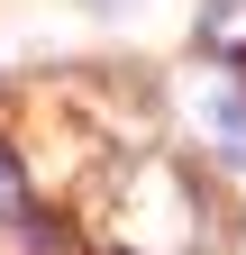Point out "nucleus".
Instances as JSON below:
<instances>
[{
	"instance_id": "f257e3e1",
	"label": "nucleus",
	"mask_w": 246,
	"mask_h": 255,
	"mask_svg": "<svg viewBox=\"0 0 246 255\" xmlns=\"http://www.w3.org/2000/svg\"><path fill=\"white\" fill-rule=\"evenodd\" d=\"M128 237H137V255H173V246L201 237V201L173 164H146L128 182Z\"/></svg>"
},
{
	"instance_id": "7ed1b4c3",
	"label": "nucleus",
	"mask_w": 246,
	"mask_h": 255,
	"mask_svg": "<svg viewBox=\"0 0 246 255\" xmlns=\"http://www.w3.org/2000/svg\"><path fill=\"white\" fill-rule=\"evenodd\" d=\"M0 219H27V173H18L9 146H0Z\"/></svg>"
},
{
	"instance_id": "f03ea898",
	"label": "nucleus",
	"mask_w": 246,
	"mask_h": 255,
	"mask_svg": "<svg viewBox=\"0 0 246 255\" xmlns=\"http://www.w3.org/2000/svg\"><path fill=\"white\" fill-rule=\"evenodd\" d=\"M201 46H219V55H228V46H246V9H237V0H219V9L201 18Z\"/></svg>"
}]
</instances>
